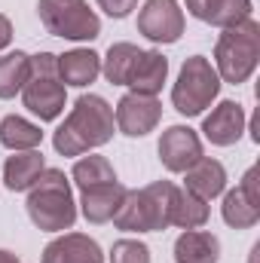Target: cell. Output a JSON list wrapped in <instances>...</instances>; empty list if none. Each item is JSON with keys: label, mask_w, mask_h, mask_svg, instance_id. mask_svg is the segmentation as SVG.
Returning <instances> with one entry per match:
<instances>
[{"label": "cell", "mask_w": 260, "mask_h": 263, "mask_svg": "<svg viewBox=\"0 0 260 263\" xmlns=\"http://www.w3.org/2000/svg\"><path fill=\"white\" fill-rule=\"evenodd\" d=\"M220 211H224V220H227L230 227H236V230H248V227H254V223L260 220V208H254L248 199L242 196L239 187L230 190V193L224 196Z\"/></svg>", "instance_id": "cell-25"}, {"label": "cell", "mask_w": 260, "mask_h": 263, "mask_svg": "<svg viewBox=\"0 0 260 263\" xmlns=\"http://www.w3.org/2000/svg\"><path fill=\"white\" fill-rule=\"evenodd\" d=\"M162 117V104L156 95H141V92H129L120 98L117 110H114V123L117 129L129 138H144L147 132L159 126Z\"/></svg>", "instance_id": "cell-9"}, {"label": "cell", "mask_w": 260, "mask_h": 263, "mask_svg": "<svg viewBox=\"0 0 260 263\" xmlns=\"http://www.w3.org/2000/svg\"><path fill=\"white\" fill-rule=\"evenodd\" d=\"M217 92H220V77L211 67V62L202 55H190L172 89V104L184 117H199L217 98Z\"/></svg>", "instance_id": "cell-6"}, {"label": "cell", "mask_w": 260, "mask_h": 263, "mask_svg": "<svg viewBox=\"0 0 260 263\" xmlns=\"http://www.w3.org/2000/svg\"><path fill=\"white\" fill-rule=\"evenodd\" d=\"M40 141H43L40 126H34V123L25 120V117H6V120L0 123V144L9 147V150H15V153L34 150Z\"/></svg>", "instance_id": "cell-22"}, {"label": "cell", "mask_w": 260, "mask_h": 263, "mask_svg": "<svg viewBox=\"0 0 260 263\" xmlns=\"http://www.w3.org/2000/svg\"><path fill=\"white\" fill-rule=\"evenodd\" d=\"M114 107L101 95H80L67 120L55 129L52 144L62 156H83L92 147H101L114 138Z\"/></svg>", "instance_id": "cell-1"}, {"label": "cell", "mask_w": 260, "mask_h": 263, "mask_svg": "<svg viewBox=\"0 0 260 263\" xmlns=\"http://www.w3.org/2000/svg\"><path fill=\"white\" fill-rule=\"evenodd\" d=\"M22 101L43 123L62 117L67 92L65 83L59 80V55H52V52L31 55V73H28V83L22 86Z\"/></svg>", "instance_id": "cell-5"}, {"label": "cell", "mask_w": 260, "mask_h": 263, "mask_svg": "<svg viewBox=\"0 0 260 263\" xmlns=\"http://www.w3.org/2000/svg\"><path fill=\"white\" fill-rule=\"evenodd\" d=\"M126 196V187L120 181H110V184H98V187H89V190H80V208H83V217L89 223H107L114 220L120 202Z\"/></svg>", "instance_id": "cell-13"}, {"label": "cell", "mask_w": 260, "mask_h": 263, "mask_svg": "<svg viewBox=\"0 0 260 263\" xmlns=\"http://www.w3.org/2000/svg\"><path fill=\"white\" fill-rule=\"evenodd\" d=\"M199 159H202V141L190 126H172V129L162 132V138H159V162L169 172L184 175Z\"/></svg>", "instance_id": "cell-10"}, {"label": "cell", "mask_w": 260, "mask_h": 263, "mask_svg": "<svg viewBox=\"0 0 260 263\" xmlns=\"http://www.w3.org/2000/svg\"><path fill=\"white\" fill-rule=\"evenodd\" d=\"M187 12L214 28H230L251 15V0H184Z\"/></svg>", "instance_id": "cell-14"}, {"label": "cell", "mask_w": 260, "mask_h": 263, "mask_svg": "<svg viewBox=\"0 0 260 263\" xmlns=\"http://www.w3.org/2000/svg\"><path fill=\"white\" fill-rule=\"evenodd\" d=\"M138 31L153 43H178L184 34V9L178 0H147L138 12Z\"/></svg>", "instance_id": "cell-8"}, {"label": "cell", "mask_w": 260, "mask_h": 263, "mask_svg": "<svg viewBox=\"0 0 260 263\" xmlns=\"http://www.w3.org/2000/svg\"><path fill=\"white\" fill-rule=\"evenodd\" d=\"M28 217L34 220V227L46 233H62L73 227L77 205H73V193H70L65 172L59 168L40 172V178L28 190Z\"/></svg>", "instance_id": "cell-2"}, {"label": "cell", "mask_w": 260, "mask_h": 263, "mask_svg": "<svg viewBox=\"0 0 260 263\" xmlns=\"http://www.w3.org/2000/svg\"><path fill=\"white\" fill-rule=\"evenodd\" d=\"M202 132H205V138H208L211 144H217V147L236 144V141L242 138V132H245V110H242V104H236V101H220V104L205 117Z\"/></svg>", "instance_id": "cell-11"}, {"label": "cell", "mask_w": 260, "mask_h": 263, "mask_svg": "<svg viewBox=\"0 0 260 263\" xmlns=\"http://www.w3.org/2000/svg\"><path fill=\"white\" fill-rule=\"evenodd\" d=\"M260 62V25L248 15L230 28H224V34L217 37L214 46V70L224 83H245Z\"/></svg>", "instance_id": "cell-4"}, {"label": "cell", "mask_w": 260, "mask_h": 263, "mask_svg": "<svg viewBox=\"0 0 260 263\" xmlns=\"http://www.w3.org/2000/svg\"><path fill=\"white\" fill-rule=\"evenodd\" d=\"M141 55H144V49H138L135 43H114L107 49V59H104L101 70L114 86H129Z\"/></svg>", "instance_id": "cell-20"}, {"label": "cell", "mask_w": 260, "mask_h": 263, "mask_svg": "<svg viewBox=\"0 0 260 263\" xmlns=\"http://www.w3.org/2000/svg\"><path fill=\"white\" fill-rule=\"evenodd\" d=\"M0 263H22L15 254H9V251H0Z\"/></svg>", "instance_id": "cell-30"}, {"label": "cell", "mask_w": 260, "mask_h": 263, "mask_svg": "<svg viewBox=\"0 0 260 263\" xmlns=\"http://www.w3.org/2000/svg\"><path fill=\"white\" fill-rule=\"evenodd\" d=\"M98 6H101L110 18H126L132 9L138 6V0H98Z\"/></svg>", "instance_id": "cell-28"}, {"label": "cell", "mask_w": 260, "mask_h": 263, "mask_svg": "<svg viewBox=\"0 0 260 263\" xmlns=\"http://www.w3.org/2000/svg\"><path fill=\"white\" fill-rule=\"evenodd\" d=\"M43 263H104L95 239L83 233H65L43 248Z\"/></svg>", "instance_id": "cell-12"}, {"label": "cell", "mask_w": 260, "mask_h": 263, "mask_svg": "<svg viewBox=\"0 0 260 263\" xmlns=\"http://www.w3.org/2000/svg\"><path fill=\"white\" fill-rule=\"evenodd\" d=\"M70 178L77 181L80 190H89V187H98V184H110V181H117V172H114V165H110L104 156H83V159L73 162Z\"/></svg>", "instance_id": "cell-24"}, {"label": "cell", "mask_w": 260, "mask_h": 263, "mask_svg": "<svg viewBox=\"0 0 260 263\" xmlns=\"http://www.w3.org/2000/svg\"><path fill=\"white\" fill-rule=\"evenodd\" d=\"M110 263H150V248L138 239H120L110 251Z\"/></svg>", "instance_id": "cell-26"}, {"label": "cell", "mask_w": 260, "mask_h": 263, "mask_svg": "<svg viewBox=\"0 0 260 263\" xmlns=\"http://www.w3.org/2000/svg\"><path fill=\"white\" fill-rule=\"evenodd\" d=\"M175 260L178 263H217L220 260V242L217 236L205 230H184L175 242Z\"/></svg>", "instance_id": "cell-17"}, {"label": "cell", "mask_w": 260, "mask_h": 263, "mask_svg": "<svg viewBox=\"0 0 260 263\" xmlns=\"http://www.w3.org/2000/svg\"><path fill=\"white\" fill-rule=\"evenodd\" d=\"M9 40H12V25H9L6 15H0V49H6Z\"/></svg>", "instance_id": "cell-29"}, {"label": "cell", "mask_w": 260, "mask_h": 263, "mask_svg": "<svg viewBox=\"0 0 260 263\" xmlns=\"http://www.w3.org/2000/svg\"><path fill=\"white\" fill-rule=\"evenodd\" d=\"M101 73V55L92 49H70L59 55V80L65 86H89Z\"/></svg>", "instance_id": "cell-16"}, {"label": "cell", "mask_w": 260, "mask_h": 263, "mask_svg": "<svg viewBox=\"0 0 260 263\" xmlns=\"http://www.w3.org/2000/svg\"><path fill=\"white\" fill-rule=\"evenodd\" d=\"M28 73H31V55L18 49L0 55V98H12L15 92H22V86L28 83Z\"/></svg>", "instance_id": "cell-23"}, {"label": "cell", "mask_w": 260, "mask_h": 263, "mask_svg": "<svg viewBox=\"0 0 260 263\" xmlns=\"http://www.w3.org/2000/svg\"><path fill=\"white\" fill-rule=\"evenodd\" d=\"M43 168H46V165H43V153H37V150H22V153H15V156L6 159V165H3V184H6L12 193L31 190V184L40 178Z\"/></svg>", "instance_id": "cell-18"}, {"label": "cell", "mask_w": 260, "mask_h": 263, "mask_svg": "<svg viewBox=\"0 0 260 263\" xmlns=\"http://www.w3.org/2000/svg\"><path fill=\"white\" fill-rule=\"evenodd\" d=\"M205 220H208V202L193 196L184 187H175V196H172V227L199 230Z\"/></svg>", "instance_id": "cell-21"}, {"label": "cell", "mask_w": 260, "mask_h": 263, "mask_svg": "<svg viewBox=\"0 0 260 263\" xmlns=\"http://www.w3.org/2000/svg\"><path fill=\"white\" fill-rule=\"evenodd\" d=\"M169 77V59L156 49H144L141 62L135 67V77H132V92H141V95H156L162 89Z\"/></svg>", "instance_id": "cell-19"}, {"label": "cell", "mask_w": 260, "mask_h": 263, "mask_svg": "<svg viewBox=\"0 0 260 263\" xmlns=\"http://www.w3.org/2000/svg\"><path fill=\"white\" fill-rule=\"evenodd\" d=\"M172 196H175L172 181H156L144 190H126V196L114 214L117 230L159 233V230L172 227Z\"/></svg>", "instance_id": "cell-3"}, {"label": "cell", "mask_w": 260, "mask_h": 263, "mask_svg": "<svg viewBox=\"0 0 260 263\" xmlns=\"http://www.w3.org/2000/svg\"><path fill=\"white\" fill-rule=\"evenodd\" d=\"M227 187V168L217 162V159H208L202 156L199 162H193L187 172H184V190H190L193 196L211 202L214 196H220Z\"/></svg>", "instance_id": "cell-15"}, {"label": "cell", "mask_w": 260, "mask_h": 263, "mask_svg": "<svg viewBox=\"0 0 260 263\" xmlns=\"http://www.w3.org/2000/svg\"><path fill=\"white\" fill-rule=\"evenodd\" d=\"M37 12L52 37L80 43V40H95L101 34V22L86 0H40Z\"/></svg>", "instance_id": "cell-7"}, {"label": "cell", "mask_w": 260, "mask_h": 263, "mask_svg": "<svg viewBox=\"0 0 260 263\" xmlns=\"http://www.w3.org/2000/svg\"><path fill=\"white\" fill-rule=\"evenodd\" d=\"M239 190H242V196L248 199L254 208H260V168H257V165H251V168L245 172V178H242Z\"/></svg>", "instance_id": "cell-27"}]
</instances>
